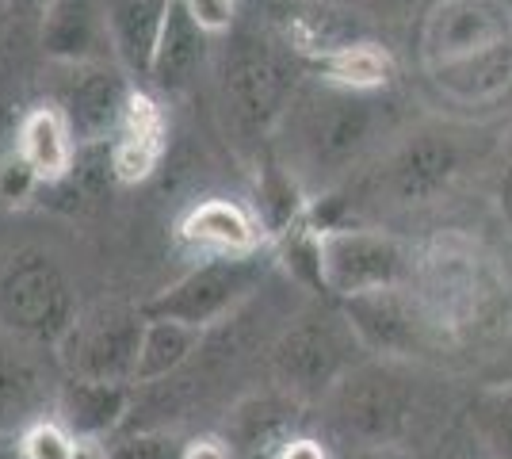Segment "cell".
Listing matches in <instances>:
<instances>
[{"label": "cell", "mask_w": 512, "mask_h": 459, "mask_svg": "<svg viewBox=\"0 0 512 459\" xmlns=\"http://www.w3.org/2000/svg\"><path fill=\"white\" fill-rule=\"evenodd\" d=\"M283 169L302 188H329L375 157L402 134L398 100L379 88H348L310 77L302 81L279 123Z\"/></svg>", "instance_id": "obj_1"}, {"label": "cell", "mask_w": 512, "mask_h": 459, "mask_svg": "<svg viewBox=\"0 0 512 459\" xmlns=\"http://www.w3.org/2000/svg\"><path fill=\"white\" fill-rule=\"evenodd\" d=\"M486 157V138L470 123H413L367 165L363 196L383 211H417L448 199Z\"/></svg>", "instance_id": "obj_2"}, {"label": "cell", "mask_w": 512, "mask_h": 459, "mask_svg": "<svg viewBox=\"0 0 512 459\" xmlns=\"http://www.w3.org/2000/svg\"><path fill=\"white\" fill-rule=\"evenodd\" d=\"M367 356L371 352L360 345L341 306H310L279 329L268 349V368L276 391L291 394L295 402H325V394Z\"/></svg>", "instance_id": "obj_3"}, {"label": "cell", "mask_w": 512, "mask_h": 459, "mask_svg": "<svg viewBox=\"0 0 512 459\" xmlns=\"http://www.w3.org/2000/svg\"><path fill=\"white\" fill-rule=\"evenodd\" d=\"M417 406V383L402 360L367 356L325 394V421L348 448L402 444Z\"/></svg>", "instance_id": "obj_4"}, {"label": "cell", "mask_w": 512, "mask_h": 459, "mask_svg": "<svg viewBox=\"0 0 512 459\" xmlns=\"http://www.w3.org/2000/svg\"><path fill=\"white\" fill-rule=\"evenodd\" d=\"M299 73L276 43L260 35H237L222 58V104L237 134L249 142L272 138L299 92Z\"/></svg>", "instance_id": "obj_5"}, {"label": "cell", "mask_w": 512, "mask_h": 459, "mask_svg": "<svg viewBox=\"0 0 512 459\" xmlns=\"http://www.w3.org/2000/svg\"><path fill=\"white\" fill-rule=\"evenodd\" d=\"M77 322L73 287L58 261L43 249H23L0 272V326L39 349H58Z\"/></svg>", "instance_id": "obj_6"}, {"label": "cell", "mask_w": 512, "mask_h": 459, "mask_svg": "<svg viewBox=\"0 0 512 459\" xmlns=\"http://www.w3.org/2000/svg\"><path fill=\"white\" fill-rule=\"evenodd\" d=\"M268 268H272V261L260 249L245 253V257H203L176 284L146 299L142 314L184 322V326L203 333V329L218 326L222 318H230L241 303H249L256 287L264 284Z\"/></svg>", "instance_id": "obj_7"}, {"label": "cell", "mask_w": 512, "mask_h": 459, "mask_svg": "<svg viewBox=\"0 0 512 459\" xmlns=\"http://www.w3.org/2000/svg\"><path fill=\"white\" fill-rule=\"evenodd\" d=\"M409 249L375 226H329L321 230V287L337 303L371 291L406 287Z\"/></svg>", "instance_id": "obj_8"}, {"label": "cell", "mask_w": 512, "mask_h": 459, "mask_svg": "<svg viewBox=\"0 0 512 459\" xmlns=\"http://www.w3.org/2000/svg\"><path fill=\"white\" fill-rule=\"evenodd\" d=\"M146 314L142 306H92L77 314V322L58 345L65 379H104V383H134L138 352H142Z\"/></svg>", "instance_id": "obj_9"}, {"label": "cell", "mask_w": 512, "mask_h": 459, "mask_svg": "<svg viewBox=\"0 0 512 459\" xmlns=\"http://www.w3.org/2000/svg\"><path fill=\"white\" fill-rule=\"evenodd\" d=\"M501 43H512L509 0H432L417 39L421 66H444Z\"/></svg>", "instance_id": "obj_10"}, {"label": "cell", "mask_w": 512, "mask_h": 459, "mask_svg": "<svg viewBox=\"0 0 512 459\" xmlns=\"http://www.w3.org/2000/svg\"><path fill=\"white\" fill-rule=\"evenodd\" d=\"M130 73L115 62H88V66H69V77L58 96V111L65 115L69 131L81 146H107L123 119H127L130 104H134Z\"/></svg>", "instance_id": "obj_11"}, {"label": "cell", "mask_w": 512, "mask_h": 459, "mask_svg": "<svg viewBox=\"0 0 512 459\" xmlns=\"http://www.w3.org/2000/svg\"><path fill=\"white\" fill-rule=\"evenodd\" d=\"M432 96L459 111H493L512 100V43L478 50L444 66H425Z\"/></svg>", "instance_id": "obj_12"}, {"label": "cell", "mask_w": 512, "mask_h": 459, "mask_svg": "<svg viewBox=\"0 0 512 459\" xmlns=\"http://www.w3.org/2000/svg\"><path fill=\"white\" fill-rule=\"evenodd\" d=\"M58 387L50 383L43 360L27 341L0 337V437L16 440L31 425L54 417Z\"/></svg>", "instance_id": "obj_13"}, {"label": "cell", "mask_w": 512, "mask_h": 459, "mask_svg": "<svg viewBox=\"0 0 512 459\" xmlns=\"http://www.w3.org/2000/svg\"><path fill=\"white\" fill-rule=\"evenodd\" d=\"M348 326L356 329L360 345L371 356L383 360H402L421 345L425 322L417 314L406 287H390V291H371L360 299H344L341 303Z\"/></svg>", "instance_id": "obj_14"}, {"label": "cell", "mask_w": 512, "mask_h": 459, "mask_svg": "<svg viewBox=\"0 0 512 459\" xmlns=\"http://www.w3.org/2000/svg\"><path fill=\"white\" fill-rule=\"evenodd\" d=\"M39 43L46 58L62 66L111 62L115 46L107 31L104 0H50L39 16Z\"/></svg>", "instance_id": "obj_15"}, {"label": "cell", "mask_w": 512, "mask_h": 459, "mask_svg": "<svg viewBox=\"0 0 512 459\" xmlns=\"http://www.w3.org/2000/svg\"><path fill=\"white\" fill-rule=\"evenodd\" d=\"M299 410L302 402L283 391L249 394L245 402L234 406L222 440L230 444L234 459H279L283 448L299 437Z\"/></svg>", "instance_id": "obj_16"}, {"label": "cell", "mask_w": 512, "mask_h": 459, "mask_svg": "<svg viewBox=\"0 0 512 459\" xmlns=\"http://www.w3.org/2000/svg\"><path fill=\"white\" fill-rule=\"evenodd\" d=\"M180 241L203 257H245L260 249V219L234 199H203L180 219Z\"/></svg>", "instance_id": "obj_17"}, {"label": "cell", "mask_w": 512, "mask_h": 459, "mask_svg": "<svg viewBox=\"0 0 512 459\" xmlns=\"http://www.w3.org/2000/svg\"><path fill=\"white\" fill-rule=\"evenodd\" d=\"M134 391L130 383H104V379H65L58 387L54 417L77 440H107L127 421Z\"/></svg>", "instance_id": "obj_18"}, {"label": "cell", "mask_w": 512, "mask_h": 459, "mask_svg": "<svg viewBox=\"0 0 512 459\" xmlns=\"http://www.w3.org/2000/svg\"><path fill=\"white\" fill-rule=\"evenodd\" d=\"M169 4L172 0H104L115 62L138 81H150L153 54L169 20Z\"/></svg>", "instance_id": "obj_19"}, {"label": "cell", "mask_w": 512, "mask_h": 459, "mask_svg": "<svg viewBox=\"0 0 512 459\" xmlns=\"http://www.w3.org/2000/svg\"><path fill=\"white\" fill-rule=\"evenodd\" d=\"M207 46H211V35L192 20L188 4L184 0H172L169 20H165V31H161V43H157V54H153L150 85H157L161 92L188 88L192 77L199 73V66L207 62Z\"/></svg>", "instance_id": "obj_20"}, {"label": "cell", "mask_w": 512, "mask_h": 459, "mask_svg": "<svg viewBox=\"0 0 512 459\" xmlns=\"http://www.w3.org/2000/svg\"><path fill=\"white\" fill-rule=\"evenodd\" d=\"M16 150L35 165L43 184H62L77 165V138L69 131L58 104H35L20 119V146Z\"/></svg>", "instance_id": "obj_21"}, {"label": "cell", "mask_w": 512, "mask_h": 459, "mask_svg": "<svg viewBox=\"0 0 512 459\" xmlns=\"http://www.w3.org/2000/svg\"><path fill=\"white\" fill-rule=\"evenodd\" d=\"M165 150V119L153 104L150 96L134 92V104H130L127 119L119 134L111 138V169L115 180L134 184V180H146L157 165V157Z\"/></svg>", "instance_id": "obj_22"}, {"label": "cell", "mask_w": 512, "mask_h": 459, "mask_svg": "<svg viewBox=\"0 0 512 459\" xmlns=\"http://www.w3.org/2000/svg\"><path fill=\"white\" fill-rule=\"evenodd\" d=\"M203 333L184 322H169V318H146V333H142V352H138V372L134 383H161L176 375L192 352L199 349Z\"/></svg>", "instance_id": "obj_23"}, {"label": "cell", "mask_w": 512, "mask_h": 459, "mask_svg": "<svg viewBox=\"0 0 512 459\" xmlns=\"http://www.w3.org/2000/svg\"><path fill=\"white\" fill-rule=\"evenodd\" d=\"M474 444L490 459H512V383L493 387L474 402Z\"/></svg>", "instance_id": "obj_24"}, {"label": "cell", "mask_w": 512, "mask_h": 459, "mask_svg": "<svg viewBox=\"0 0 512 459\" xmlns=\"http://www.w3.org/2000/svg\"><path fill=\"white\" fill-rule=\"evenodd\" d=\"M188 440L169 429H138L111 444V459H184Z\"/></svg>", "instance_id": "obj_25"}, {"label": "cell", "mask_w": 512, "mask_h": 459, "mask_svg": "<svg viewBox=\"0 0 512 459\" xmlns=\"http://www.w3.org/2000/svg\"><path fill=\"white\" fill-rule=\"evenodd\" d=\"M39 188H46L43 176L35 173V165H31L20 150L0 157V203H4V207H23V203H31V196H35Z\"/></svg>", "instance_id": "obj_26"}, {"label": "cell", "mask_w": 512, "mask_h": 459, "mask_svg": "<svg viewBox=\"0 0 512 459\" xmlns=\"http://www.w3.org/2000/svg\"><path fill=\"white\" fill-rule=\"evenodd\" d=\"M23 459H73V433L58 417H46L16 437Z\"/></svg>", "instance_id": "obj_27"}, {"label": "cell", "mask_w": 512, "mask_h": 459, "mask_svg": "<svg viewBox=\"0 0 512 459\" xmlns=\"http://www.w3.org/2000/svg\"><path fill=\"white\" fill-rule=\"evenodd\" d=\"M188 4V12H192V20L207 31V35H226V31H234L237 23V0H184Z\"/></svg>", "instance_id": "obj_28"}, {"label": "cell", "mask_w": 512, "mask_h": 459, "mask_svg": "<svg viewBox=\"0 0 512 459\" xmlns=\"http://www.w3.org/2000/svg\"><path fill=\"white\" fill-rule=\"evenodd\" d=\"M184 459H234V452L222 437H192Z\"/></svg>", "instance_id": "obj_29"}, {"label": "cell", "mask_w": 512, "mask_h": 459, "mask_svg": "<svg viewBox=\"0 0 512 459\" xmlns=\"http://www.w3.org/2000/svg\"><path fill=\"white\" fill-rule=\"evenodd\" d=\"M279 459H333V456H329V448H325L321 440L299 433V437L283 448V456H279Z\"/></svg>", "instance_id": "obj_30"}, {"label": "cell", "mask_w": 512, "mask_h": 459, "mask_svg": "<svg viewBox=\"0 0 512 459\" xmlns=\"http://www.w3.org/2000/svg\"><path fill=\"white\" fill-rule=\"evenodd\" d=\"M341 459H417L402 444H379V448H348Z\"/></svg>", "instance_id": "obj_31"}, {"label": "cell", "mask_w": 512, "mask_h": 459, "mask_svg": "<svg viewBox=\"0 0 512 459\" xmlns=\"http://www.w3.org/2000/svg\"><path fill=\"white\" fill-rule=\"evenodd\" d=\"M73 459H111L107 440H77L73 437Z\"/></svg>", "instance_id": "obj_32"}, {"label": "cell", "mask_w": 512, "mask_h": 459, "mask_svg": "<svg viewBox=\"0 0 512 459\" xmlns=\"http://www.w3.org/2000/svg\"><path fill=\"white\" fill-rule=\"evenodd\" d=\"M497 207H501V215L512 222V161L501 169V184H497Z\"/></svg>", "instance_id": "obj_33"}, {"label": "cell", "mask_w": 512, "mask_h": 459, "mask_svg": "<svg viewBox=\"0 0 512 459\" xmlns=\"http://www.w3.org/2000/svg\"><path fill=\"white\" fill-rule=\"evenodd\" d=\"M46 4H50V0H12L16 16H43Z\"/></svg>", "instance_id": "obj_34"}, {"label": "cell", "mask_w": 512, "mask_h": 459, "mask_svg": "<svg viewBox=\"0 0 512 459\" xmlns=\"http://www.w3.org/2000/svg\"><path fill=\"white\" fill-rule=\"evenodd\" d=\"M0 459H23L20 444H16L12 437H0Z\"/></svg>", "instance_id": "obj_35"}, {"label": "cell", "mask_w": 512, "mask_h": 459, "mask_svg": "<svg viewBox=\"0 0 512 459\" xmlns=\"http://www.w3.org/2000/svg\"><path fill=\"white\" fill-rule=\"evenodd\" d=\"M12 16H16V8H12V0H0V35L8 31V23H12Z\"/></svg>", "instance_id": "obj_36"}, {"label": "cell", "mask_w": 512, "mask_h": 459, "mask_svg": "<svg viewBox=\"0 0 512 459\" xmlns=\"http://www.w3.org/2000/svg\"><path fill=\"white\" fill-rule=\"evenodd\" d=\"M474 459H490V456H486V452H482V448H474Z\"/></svg>", "instance_id": "obj_37"}]
</instances>
